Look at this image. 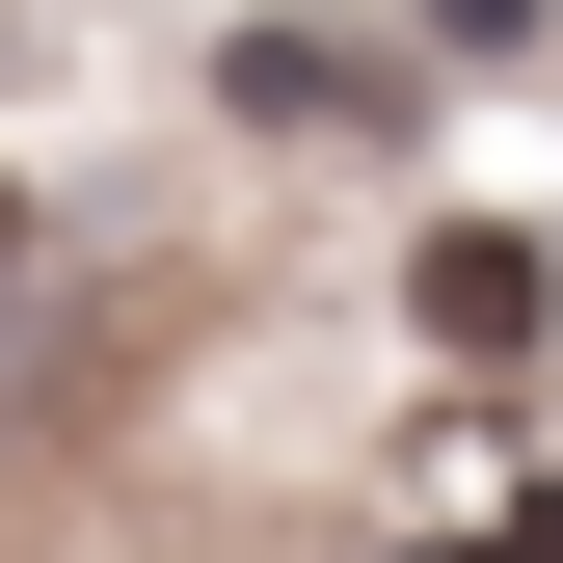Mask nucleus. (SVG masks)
Listing matches in <instances>:
<instances>
[{
    "instance_id": "f257e3e1",
    "label": "nucleus",
    "mask_w": 563,
    "mask_h": 563,
    "mask_svg": "<svg viewBox=\"0 0 563 563\" xmlns=\"http://www.w3.org/2000/svg\"><path fill=\"white\" fill-rule=\"evenodd\" d=\"M402 349H456V376H537V349H563L537 216H402Z\"/></svg>"
},
{
    "instance_id": "f03ea898",
    "label": "nucleus",
    "mask_w": 563,
    "mask_h": 563,
    "mask_svg": "<svg viewBox=\"0 0 563 563\" xmlns=\"http://www.w3.org/2000/svg\"><path fill=\"white\" fill-rule=\"evenodd\" d=\"M216 81H242V134H376L402 81H430V54H376V27H242Z\"/></svg>"
},
{
    "instance_id": "7ed1b4c3",
    "label": "nucleus",
    "mask_w": 563,
    "mask_h": 563,
    "mask_svg": "<svg viewBox=\"0 0 563 563\" xmlns=\"http://www.w3.org/2000/svg\"><path fill=\"white\" fill-rule=\"evenodd\" d=\"M402 27H430V54H537V0H402Z\"/></svg>"
},
{
    "instance_id": "20e7f679",
    "label": "nucleus",
    "mask_w": 563,
    "mask_h": 563,
    "mask_svg": "<svg viewBox=\"0 0 563 563\" xmlns=\"http://www.w3.org/2000/svg\"><path fill=\"white\" fill-rule=\"evenodd\" d=\"M0 54H27V27H0Z\"/></svg>"
}]
</instances>
